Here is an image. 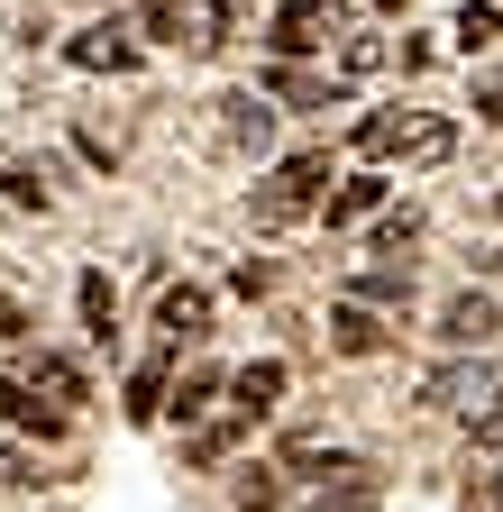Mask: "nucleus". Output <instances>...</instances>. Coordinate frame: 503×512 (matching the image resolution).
I'll return each mask as SVG.
<instances>
[{
  "mask_svg": "<svg viewBox=\"0 0 503 512\" xmlns=\"http://www.w3.org/2000/svg\"><path fill=\"white\" fill-rule=\"evenodd\" d=\"M348 302H394V311H403V302H412V266H366V275L348 284Z\"/></svg>",
  "mask_w": 503,
  "mask_h": 512,
  "instance_id": "nucleus-15",
  "label": "nucleus"
},
{
  "mask_svg": "<svg viewBox=\"0 0 503 512\" xmlns=\"http://www.w3.org/2000/svg\"><path fill=\"white\" fill-rule=\"evenodd\" d=\"M266 101H302V110H339V83H321V74H293V64H275V74H266Z\"/></svg>",
  "mask_w": 503,
  "mask_h": 512,
  "instance_id": "nucleus-13",
  "label": "nucleus"
},
{
  "mask_svg": "<svg viewBox=\"0 0 503 512\" xmlns=\"http://www.w3.org/2000/svg\"><path fill=\"white\" fill-rule=\"evenodd\" d=\"M83 320H92V339L110 348V320H119V302H110V275H83Z\"/></svg>",
  "mask_w": 503,
  "mask_h": 512,
  "instance_id": "nucleus-20",
  "label": "nucleus"
},
{
  "mask_svg": "<svg viewBox=\"0 0 503 512\" xmlns=\"http://www.w3.org/2000/svg\"><path fill=\"white\" fill-rule=\"evenodd\" d=\"M449 147H458V128L439 119V110H430V119H403V138H394V156H403V165H439Z\"/></svg>",
  "mask_w": 503,
  "mask_h": 512,
  "instance_id": "nucleus-11",
  "label": "nucleus"
},
{
  "mask_svg": "<svg viewBox=\"0 0 503 512\" xmlns=\"http://www.w3.org/2000/svg\"><path fill=\"white\" fill-rule=\"evenodd\" d=\"M266 138H275V110H266V92H229V101H220V147H238V156H266Z\"/></svg>",
  "mask_w": 503,
  "mask_h": 512,
  "instance_id": "nucleus-3",
  "label": "nucleus"
},
{
  "mask_svg": "<svg viewBox=\"0 0 503 512\" xmlns=\"http://www.w3.org/2000/svg\"><path fill=\"white\" fill-rule=\"evenodd\" d=\"M476 110H485V119L503 128V83H494V92H476Z\"/></svg>",
  "mask_w": 503,
  "mask_h": 512,
  "instance_id": "nucleus-31",
  "label": "nucleus"
},
{
  "mask_svg": "<svg viewBox=\"0 0 503 512\" xmlns=\"http://www.w3.org/2000/svg\"><path fill=\"white\" fill-rule=\"evenodd\" d=\"M494 330H503L494 293H449V311H439V339H449V348H485Z\"/></svg>",
  "mask_w": 503,
  "mask_h": 512,
  "instance_id": "nucleus-4",
  "label": "nucleus"
},
{
  "mask_svg": "<svg viewBox=\"0 0 503 512\" xmlns=\"http://www.w3.org/2000/svg\"><path fill=\"white\" fill-rule=\"evenodd\" d=\"M257 421V412H229V421H211V430H193V467H220L229 448H238V430Z\"/></svg>",
  "mask_w": 503,
  "mask_h": 512,
  "instance_id": "nucleus-18",
  "label": "nucleus"
},
{
  "mask_svg": "<svg viewBox=\"0 0 503 512\" xmlns=\"http://www.w3.org/2000/svg\"><path fill=\"white\" fill-rule=\"evenodd\" d=\"M467 512H503V467H494V476H476V485H467Z\"/></svg>",
  "mask_w": 503,
  "mask_h": 512,
  "instance_id": "nucleus-27",
  "label": "nucleus"
},
{
  "mask_svg": "<svg viewBox=\"0 0 503 512\" xmlns=\"http://www.w3.org/2000/svg\"><path fill=\"white\" fill-rule=\"evenodd\" d=\"M375 202H385V174H357V183H339V192H330V229H348V220H366Z\"/></svg>",
  "mask_w": 503,
  "mask_h": 512,
  "instance_id": "nucleus-16",
  "label": "nucleus"
},
{
  "mask_svg": "<svg viewBox=\"0 0 503 512\" xmlns=\"http://www.w3.org/2000/svg\"><path fill=\"white\" fill-rule=\"evenodd\" d=\"M357 10H403V0H357Z\"/></svg>",
  "mask_w": 503,
  "mask_h": 512,
  "instance_id": "nucleus-32",
  "label": "nucleus"
},
{
  "mask_svg": "<svg viewBox=\"0 0 503 512\" xmlns=\"http://www.w3.org/2000/svg\"><path fill=\"white\" fill-rule=\"evenodd\" d=\"M330 348L339 357H375V348H385V320H375L366 302H339L330 311Z\"/></svg>",
  "mask_w": 503,
  "mask_h": 512,
  "instance_id": "nucleus-10",
  "label": "nucleus"
},
{
  "mask_svg": "<svg viewBox=\"0 0 503 512\" xmlns=\"http://www.w3.org/2000/svg\"><path fill=\"white\" fill-rule=\"evenodd\" d=\"M339 64H348V74H375V64H385V37H357V46L339 55Z\"/></svg>",
  "mask_w": 503,
  "mask_h": 512,
  "instance_id": "nucleus-28",
  "label": "nucleus"
},
{
  "mask_svg": "<svg viewBox=\"0 0 503 512\" xmlns=\"http://www.w3.org/2000/svg\"><path fill=\"white\" fill-rule=\"evenodd\" d=\"M311 512H375V476L348 467V458H330V476H321V494H311Z\"/></svg>",
  "mask_w": 503,
  "mask_h": 512,
  "instance_id": "nucleus-8",
  "label": "nucleus"
},
{
  "mask_svg": "<svg viewBox=\"0 0 503 512\" xmlns=\"http://www.w3.org/2000/svg\"><path fill=\"white\" fill-rule=\"evenodd\" d=\"M0 192H10L19 211H46V174L37 165H0Z\"/></svg>",
  "mask_w": 503,
  "mask_h": 512,
  "instance_id": "nucleus-21",
  "label": "nucleus"
},
{
  "mask_svg": "<svg viewBox=\"0 0 503 512\" xmlns=\"http://www.w3.org/2000/svg\"><path fill=\"white\" fill-rule=\"evenodd\" d=\"M275 494H284V485H275V467H257V476L238 485V512H275Z\"/></svg>",
  "mask_w": 503,
  "mask_h": 512,
  "instance_id": "nucleus-25",
  "label": "nucleus"
},
{
  "mask_svg": "<svg viewBox=\"0 0 503 512\" xmlns=\"http://www.w3.org/2000/svg\"><path fill=\"white\" fill-rule=\"evenodd\" d=\"M156 330H174V339H202V330H211V293H202V284H165V302H156Z\"/></svg>",
  "mask_w": 503,
  "mask_h": 512,
  "instance_id": "nucleus-9",
  "label": "nucleus"
},
{
  "mask_svg": "<svg viewBox=\"0 0 503 512\" xmlns=\"http://www.w3.org/2000/svg\"><path fill=\"white\" fill-rule=\"evenodd\" d=\"M229 394H238V412H275V394H284V357L238 366V375H229Z\"/></svg>",
  "mask_w": 503,
  "mask_h": 512,
  "instance_id": "nucleus-12",
  "label": "nucleus"
},
{
  "mask_svg": "<svg viewBox=\"0 0 503 512\" xmlns=\"http://www.w3.org/2000/svg\"><path fill=\"white\" fill-rule=\"evenodd\" d=\"M321 192H330V156H321V147H302V156H284L257 192H247V211H257V229H293L311 202H321Z\"/></svg>",
  "mask_w": 503,
  "mask_h": 512,
  "instance_id": "nucleus-1",
  "label": "nucleus"
},
{
  "mask_svg": "<svg viewBox=\"0 0 503 512\" xmlns=\"http://www.w3.org/2000/svg\"><path fill=\"white\" fill-rule=\"evenodd\" d=\"M494 384H503V375L467 348V357H449V366H430V375H421V403H430V412H476Z\"/></svg>",
  "mask_w": 503,
  "mask_h": 512,
  "instance_id": "nucleus-2",
  "label": "nucleus"
},
{
  "mask_svg": "<svg viewBox=\"0 0 503 512\" xmlns=\"http://www.w3.org/2000/svg\"><path fill=\"white\" fill-rule=\"evenodd\" d=\"M211 394H220V375H211V366H193V375L174 384V403H165V412H174V421H202V412H211Z\"/></svg>",
  "mask_w": 503,
  "mask_h": 512,
  "instance_id": "nucleus-19",
  "label": "nucleus"
},
{
  "mask_svg": "<svg viewBox=\"0 0 503 512\" xmlns=\"http://www.w3.org/2000/svg\"><path fill=\"white\" fill-rule=\"evenodd\" d=\"M0 339H28V311H19L10 293H0Z\"/></svg>",
  "mask_w": 503,
  "mask_h": 512,
  "instance_id": "nucleus-29",
  "label": "nucleus"
},
{
  "mask_svg": "<svg viewBox=\"0 0 503 512\" xmlns=\"http://www.w3.org/2000/svg\"><path fill=\"white\" fill-rule=\"evenodd\" d=\"M156 412H165V375L138 366V375H129V421H156Z\"/></svg>",
  "mask_w": 503,
  "mask_h": 512,
  "instance_id": "nucleus-23",
  "label": "nucleus"
},
{
  "mask_svg": "<svg viewBox=\"0 0 503 512\" xmlns=\"http://www.w3.org/2000/svg\"><path fill=\"white\" fill-rule=\"evenodd\" d=\"M330 46V10L321 0H284L275 10V55H321Z\"/></svg>",
  "mask_w": 503,
  "mask_h": 512,
  "instance_id": "nucleus-5",
  "label": "nucleus"
},
{
  "mask_svg": "<svg viewBox=\"0 0 503 512\" xmlns=\"http://www.w3.org/2000/svg\"><path fill=\"white\" fill-rule=\"evenodd\" d=\"M394 138H403V119H394V110H375V119L357 128V147H366V156H394Z\"/></svg>",
  "mask_w": 503,
  "mask_h": 512,
  "instance_id": "nucleus-24",
  "label": "nucleus"
},
{
  "mask_svg": "<svg viewBox=\"0 0 503 512\" xmlns=\"http://www.w3.org/2000/svg\"><path fill=\"white\" fill-rule=\"evenodd\" d=\"M0 485H28V458H19V448H0Z\"/></svg>",
  "mask_w": 503,
  "mask_h": 512,
  "instance_id": "nucleus-30",
  "label": "nucleus"
},
{
  "mask_svg": "<svg viewBox=\"0 0 503 512\" xmlns=\"http://www.w3.org/2000/svg\"><path fill=\"white\" fill-rule=\"evenodd\" d=\"M476 448H503V384H494L485 412H476Z\"/></svg>",
  "mask_w": 503,
  "mask_h": 512,
  "instance_id": "nucleus-26",
  "label": "nucleus"
},
{
  "mask_svg": "<svg viewBox=\"0 0 503 512\" xmlns=\"http://www.w3.org/2000/svg\"><path fill=\"white\" fill-rule=\"evenodd\" d=\"M19 384H37V394H46L55 412H65V403H83V366H74V357H37Z\"/></svg>",
  "mask_w": 503,
  "mask_h": 512,
  "instance_id": "nucleus-14",
  "label": "nucleus"
},
{
  "mask_svg": "<svg viewBox=\"0 0 503 512\" xmlns=\"http://www.w3.org/2000/svg\"><path fill=\"white\" fill-rule=\"evenodd\" d=\"M494 211H503V202H494Z\"/></svg>",
  "mask_w": 503,
  "mask_h": 512,
  "instance_id": "nucleus-33",
  "label": "nucleus"
},
{
  "mask_svg": "<svg viewBox=\"0 0 503 512\" xmlns=\"http://www.w3.org/2000/svg\"><path fill=\"white\" fill-rule=\"evenodd\" d=\"M65 55L83 64V74H129V64H138V37H129V28H110V19H101V28H83V37L65 46Z\"/></svg>",
  "mask_w": 503,
  "mask_h": 512,
  "instance_id": "nucleus-6",
  "label": "nucleus"
},
{
  "mask_svg": "<svg viewBox=\"0 0 503 512\" xmlns=\"http://www.w3.org/2000/svg\"><path fill=\"white\" fill-rule=\"evenodd\" d=\"M0 421H10V430H37V439H65V412L37 403V384H19V375H0Z\"/></svg>",
  "mask_w": 503,
  "mask_h": 512,
  "instance_id": "nucleus-7",
  "label": "nucleus"
},
{
  "mask_svg": "<svg viewBox=\"0 0 503 512\" xmlns=\"http://www.w3.org/2000/svg\"><path fill=\"white\" fill-rule=\"evenodd\" d=\"M421 238V211H385V220H375V256H403Z\"/></svg>",
  "mask_w": 503,
  "mask_h": 512,
  "instance_id": "nucleus-22",
  "label": "nucleus"
},
{
  "mask_svg": "<svg viewBox=\"0 0 503 512\" xmlns=\"http://www.w3.org/2000/svg\"><path fill=\"white\" fill-rule=\"evenodd\" d=\"M449 37H458L467 55H485V46L503 37V10H494V0H467V10H458V28H449Z\"/></svg>",
  "mask_w": 503,
  "mask_h": 512,
  "instance_id": "nucleus-17",
  "label": "nucleus"
}]
</instances>
